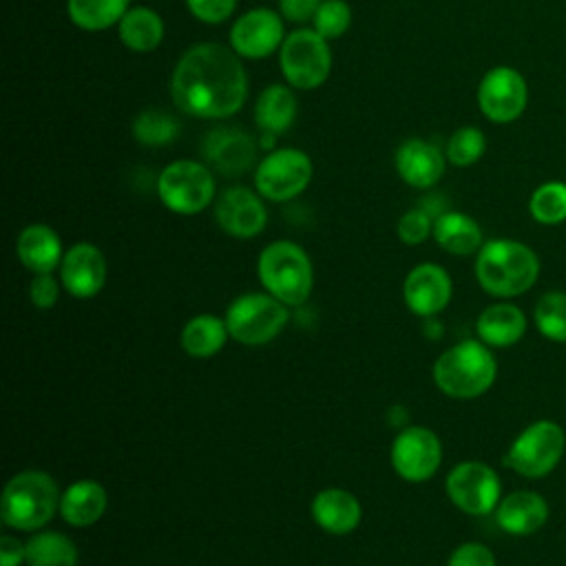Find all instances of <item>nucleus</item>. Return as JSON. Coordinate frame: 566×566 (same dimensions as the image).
Returning a JSON list of instances; mask_svg holds the SVG:
<instances>
[{
	"label": "nucleus",
	"instance_id": "obj_12",
	"mask_svg": "<svg viewBox=\"0 0 566 566\" xmlns=\"http://www.w3.org/2000/svg\"><path fill=\"white\" fill-rule=\"evenodd\" d=\"M389 462L405 482H427L438 473L442 464V442L429 427H402L391 442Z\"/></svg>",
	"mask_w": 566,
	"mask_h": 566
},
{
	"label": "nucleus",
	"instance_id": "obj_25",
	"mask_svg": "<svg viewBox=\"0 0 566 566\" xmlns=\"http://www.w3.org/2000/svg\"><path fill=\"white\" fill-rule=\"evenodd\" d=\"M433 239L444 252L453 256L478 254L484 245L480 223L458 210H444L433 219Z\"/></svg>",
	"mask_w": 566,
	"mask_h": 566
},
{
	"label": "nucleus",
	"instance_id": "obj_27",
	"mask_svg": "<svg viewBox=\"0 0 566 566\" xmlns=\"http://www.w3.org/2000/svg\"><path fill=\"white\" fill-rule=\"evenodd\" d=\"M296 119V97L285 84H270L254 104V122L263 135H281Z\"/></svg>",
	"mask_w": 566,
	"mask_h": 566
},
{
	"label": "nucleus",
	"instance_id": "obj_6",
	"mask_svg": "<svg viewBox=\"0 0 566 566\" xmlns=\"http://www.w3.org/2000/svg\"><path fill=\"white\" fill-rule=\"evenodd\" d=\"M223 318L232 340L248 347H261L272 343L285 329L290 307L265 290L245 292L230 301Z\"/></svg>",
	"mask_w": 566,
	"mask_h": 566
},
{
	"label": "nucleus",
	"instance_id": "obj_32",
	"mask_svg": "<svg viewBox=\"0 0 566 566\" xmlns=\"http://www.w3.org/2000/svg\"><path fill=\"white\" fill-rule=\"evenodd\" d=\"M533 323L544 338L553 343H566V292H544L535 303Z\"/></svg>",
	"mask_w": 566,
	"mask_h": 566
},
{
	"label": "nucleus",
	"instance_id": "obj_22",
	"mask_svg": "<svg viewBox=\"0 0 566 566\" xmlns=\"http://www.w3.org/2000/svg\"><path fill=\"white\" fill-rule=\"evenodd\" d=\"M526 327V314L511 301L486 305L475 321L478 338L491 349H506L517 345L524 338Z\"/></svg>",
	"mask_w": 566,
	"mask_h": 566
},
{
	"label": "nucleus",
	"instance_id": "obj_24",
	"mask_svg": "<svg viewBox=\"0 0 566 566\" xmlns=\"http://www.w3.org/2000/svg\"><path fill=\"white\" fill-rule=\"evenodd\" d=\"M15 254L18 261L31 272V274H42V272H53L60 268L64 250H62V239L60 234L46 226V223H29L22 228L15 241Z\"/></svg>",
	"mask_w": 566,
	"mask_h": 566
},
{
	"label": "nucleus",
	"instance_id": "obj_26",
	"mask_svg": "<svg viewBox=\"0 0 566 566\" xmlns=\"http://www.w3.org/2000/svg\"><path fill=\"white\" fill-rule=\"evenodd\" d=\"M230 338L226 318L214 314H197L186 321L179 334L181 349L192 358H212L217 356Z\"/></svg>",
	"mask_w": 566,
	"mask_h": 566
},
{
	"label": "nucleus",
	"instance_id": "obj_30",
	"mask_svg": "<svg viewBox=\"0 0 566 566\" xmlns=\"http://www.w3.org/2000/svg\"><path fill=\"white\" fill-rule=\"evenodd\" d=\"M128 11V0H66L71 22L84 31H102L117 24Z\"/></svg>",
	"mask_w": 566,
	"mask_h": 566
},
{
	"label": "nucleus",
	"instance_id": "obj_21",
	"mask_svg": "<svg viewBox=\"0 0 566 566\" xmlns=\"http://www.w3.org/2000/svg\"><path fill=\"white\" fill-rule=\"evenodd\" d=\"M310 513L314 524L329 535H347L356 531L363 520L358 497L340 486L321 489L310 504Z\"/></svg>",
	"mask_w": 566,
	"mask_h": 566
},
{
	"label": "nucleus",
	"instance_id": "obj_23",
	"mask_svg": "<svg viewBox=\"0 0 566 566\" xmlns=\"http://www.w3.org/2000/svg\"><path fill=\"white\" fill-rule=\"evenodd\" d=\"M108 509L106 489L91 478L71 482L60 497V517L73 528H88L97 524Z\"/></svg>",
	"mask_w": 566,
	"mask_h": 566
},
{
	"label": "nucleus",
	"instance_id": "obj_20",
	"mask_svg": "<svg viewBox=\"0 0 566 566\" xmlns=\"http://www.w3.org/2000/svg\"><path fill=\"white\" fill-rule=\"evenodd\" d=\"M201 153L214 170L223 175H241L252 166L256 146L252 137L239 128H214L203 137Z\"/></svg>",
	"mask_w": 566,
	"mask_h": 566
},
{
	"label": "nucleus",
	"instance_id": "obj_16",
	"mask_svg": "<svg viewBox=\"0 0 566 566\" xmlns=\"http://www.w3.org/2000/svg\"><path fill=\"white\" fill-rule=\"evenodd\" d=\"M108 276V263L104 252L88 241L73 243L60 263V283L75 298L97 296Z\"/></svg>",
	"mask_w": 566,
	"mask_h": 566
},
{
	"label": "nucleus",
	"instance_id": "obj_10",
	"mask_svg": "<svg viewBox=\"0 0 566 566\" xmlns=\"http://www.w3.org/2000/svg\"><path fill=\"white\" fill-rule=\"evenodd\" d=\"M444 491L458 511L484 517L491 515L502 500V480L491 464L464 460L447 473Z\"/></svg>",
	"mask_w": 566,
	"mask_h": 566
},
{
	"label": "nucleus",
	"instance_id": "obj_13",
	"mask_svg": "<svg viewBox=\"0 0 566 566\" xmlns=\"http://www.w3.org/2000/svg\"><path fill=\"white\" fill-rule=\"evenodd\" d=\"M528 102V86L524 75L513 66L489 69L478 84V106L493 124L515 122Z\"/></svg>",
	"mask_w": 566,
	"mask_h": 566
},
{
	"label": "nucleus",
	"instance_id": "obj_9",
	"mask_svg": "<svg viewBox=\"0 0 566 566\" xmlns=\"http://www.w3.org/2000/svg\"><path fill=\"white\" fill-rule=\"evenodd\" d=\"M157 195L170 212L197 214L214 199L212 170L195 159H177L159 172Z\"/></svg>",
	"mask_w": 566,
	"mask_h": 566
},
{
	"label": "nucleus",
	"instance_id": "obj_18",
	"mask_svg": "<svg viewBox=\"0 0 566 566\" xmlns=\"http://www.w3.org/2000/svg\"><path fill=\"white\" fill-rule=\"evenodd\" d=\"M548 515L551 509L546 497L531 489H517L502 495L497 509L493 511L497 528L515 537L537 533L548 522Z\"/></svg>",
	"mask_w": 566,
	"mask_h": 566
},
{
	"label": "nucleus",
	"instance_id": "obj_1",
	"mask_svg": "<svg viewBox=\"0 0 566 566\" xmlns=\"http://www.w3.org/2000/svg\"><path fill=\"white\" fill-rule=\"evenodd\" d=\"M170 95L179 111L192 117L223 119L241 111L248 97V75L232 49L201 42L177 60Z\"/></svg>",
	"mask_w": 566,
	"mask_h": 566
},
{
	"label": "nucleus",
	"instance_id": "obj_33",
	"mask_svg": "<svg viewBox=\"0 0 566 566\" xmlns=\"http://www.w3.org/2000/svg\"><path fill=\"white\" fill-rule=\"evenodd\" d=\"M177 119L164 111L146 108L133 122V135L142 146H166L177 137Z\"/></svg>",
	"mask_w": 566,
	"mask_h": 566
},
{
	"label": "nucleus",
	"instance_id": "obj_36",
	"mask_svg": "<svg viewBox=\"0 0 566 566\" xmlns=\"http://www.w3.org/2000/svg\"><path fill=\"white\" fill-rule=\"evenodd\" d=\"M396 232L405 245H420L429 239V234H433V217L420 206L411 208L400 214Z\"/></svg>",
	"mask_w": 566,
	"mask_h": 566
},
{
	"label": "nucleus",
	"instance_id": "obj_37",
	"mask_svg": "<svg viewBox=\"0 0 566 566\" xmlns=\"http://www.w3.org/2000/svg\"><path fill=\"white\" fill-rule=\"evenodd\" d=\"M447 566H497L495 553L482 542H464L453 548Z\"/></svg>",
	"mask_w": 566,
	"mask_h": 566
},
{
	"label": "nucleus",
	"instance_id": "obj_4",
	"mask_svg": "<svg viewBox=\"0 0 566 566\" xmlns=\"http://www.w3.org/2000/svg\"><path fill=\"white\" fill-rule=\"evenodd\" d=\"M62 491L51 473L24 469L9 478L0 497V517L7 528L35 533L60 513Z\"/></svg>",
	"mask_w": 566,
	"mask_h": 566
},
{
	"label": "nucleus",
	"instance_id": "obj_19",
	"mask_svg": "<svg viewBox=\"0 0 566 566\" xmlns=\"http://www.w3.org/2000/svg\"><path fill=\"white\" fill-rule=\"evenodd\" d=\"M447 168V155L431 142L411 137L396 150V170L400 179L418 190L436 186Z\"/></svg>",
	"mask_w": 566,
	"mask_h": 566
},
{
	"label": "nucleus",
	"instance_id": "obj_28",
	"mask_svg": "<svg viewBox=\"0 0 566 566\" xmlns=\"http://www.w3.org/2000/svg\"><path fill=\"white\" fill-rule=\"evenodd\" d=\"M119 40L135 53H148L164 40V20L150 7H133L117 22Z\"/></svg>",
	"mask_w": 566,
	"mask_h": 566
},
{
	"label": "nucleus",
	"instance_id": "obj_29",
	"mask_svg": "<svg viewBox=\"0 0 566 566\" xmlns=\"http://www.w3.org/2000/svg\"><path fill=\"white\" fill-rule=\"evenodd\" d=\"M75 542L60 531H35L27 539V566H77Z\"/></svg>",
	"mask_w": 566,
	"mask_h": 566
},
{
	"label": "nucleus",
	"instance_id": "obj_38",
	"mask_svg": "<svg viewBox=\"0 0 566 566\" xmlns=\"http://www.w3.org/2000/svg\"><path fill=\"white\" fill-rule=\"evenodd\" d=\"M60 298V283L53 272L33 274L29 281V301L38 310H51Z\"/></svg>",
	"mask_w": 566,
	"mask_h": 566
},
{
	"label": "nucleus",
	"instance_id": "obj_14",
	"mask_svg": "<svg viewBox=\"0 0 566 566\" xmlns=\"http://www.w3.org/2000/svg\"><path fill=\"white\" fill-rule=\"evenodd\" d=\"M283 15L279 11L256 7L239 15L230 29V49L239 57L261 60L279 51L283 44Z\"/></svg>",
	"mask_w": 566,
	"mask_h": 566
},
{
	"label": "nucleus",
	"instance_id": "obj_41",
	"mask_svg": "<svg viewBox=\"0 0 566 566\" xmlns=\"http://www.w3.org/2000/svg\"><path fill=\"white\" fill-rule=\"evenodd\" d=\"M27 564V542L2 535L0 537V566H22Z\"/></svg>",
	"mask_w": 566,
	"mask_h": 566
},
{
	"label": "nucleus",
	"instance_id": "obj_7",
	"mask_svg": "<svg viewBox=\"0 0 566 566\" xmlns=\"http://www.w3.org/2000/svg\"><path fill=\"white\" fill-rule=\"evenodd\" d=\"M566 451L564 427L555 420L542 418L526 424L509 444L504 464L526 480H542L551 475Z\"/></svg>",
	"mask_w": 566,
	"mask_h": 566
},
{
	"label": "nucleus",
	"instance_id": "obj_5",
	"mask_svg": "<svg viewBox=\"0 0 566 566\" xmlns=\"http://www.w3.org/2000/svg\"><path fill=\"white\" fill-rule=\"evenodd\" d=\"M256 276L265 292L287 307L303 305L314 290L310 254L294 241H272L256 259Z\"/></svg>",
	"mask_w": 566,
	"mask_h": 566
},
{
	"label": "nucleus",
	"instance_id": "obj_17",
	"mask_svg": "<svg viewBox=\"0 0 566 566\" xmlns=\"http://www.w3.org/2000/svg\"><path fill=\"white\" fill-rule=\"evenodd\" d=\"M214 219L219 228L237 239H252L263 232L268 210L263 197L245 186H232L214 201Z\"/></svg>",
	"mask_w": 566,
	"mask_h": 566
},
{
	"label": "nucleus",
	"instance_id": "obj_35",
	"mask_svg": "<svg viewBox=\"0 0 566 566\" xmlns=\"http://www.w3.org/2000/svg\"><path fill=\"white\" fill-rule=\"evenodd\" d=\"M314 31L325 40L340 38L352 24V7L345 0H323L312 18Z\"/></svg>",
	"mask_w": 566,
	"mask_h": 566
},
{
	"label": "nucleus",
	"instance_id": "obj_34",
	"mask_svg": "<svg viewBox=\"0 0 566 566\" xmlns=\"http://www.w3.org/2000/svg\"><path fill=\"white\" fill-rule=\"evenodd\" d=\"M484 150H486V137L475 126H462L453 130V135L447 139V146H444L447 161L458 168L473 166L475 161L482 159Z\"/></svg>",
	"mask_w": 566,
	"mask_h": 566
},
{
	"label": "nucleus",
	"instance_id": "obj_3",
	"mask_svg": "<svg viewBox=\"0 0 566 566\" xmlns=\"http://www.w3.org/2000/svg\"><path fill=\"white\" fill-rule=\"evenodd\" d=\"M436 387L453 400H473L486 394L497 378V360L480 338L447 347L431 367Z\"/></svg>",
	"mask_w": 566,
	"mask_h": 566
},
{
	"label": "nucleus",
	"instance_id": "obj_40",
	"mask_svg": "<svg viewBox=\"0 0 566 566\" xmlns=\"http://www.w3.org/2000/svg\"><path fill=\"white\" fill-rule=\"evenodd\" d=\"M323 0H279V13L290 22H307L314 18Z\"/></svg>",
	"mask_w": 566,
	"mask_h": 566
},
{
	"label": "nucleus",
	"instance_id": "obj_39",
	"mask_svg": "<svg viewBox=\"0 0 566 566\" xmlns=\"http://www.w3.org/2000/svg\"><path fill=\"white\" fill-rule=\"evenodd\" d=\"M186 7L199 22L221 24L234 13L237 0H186Z\"/></svg>",
	"mask_w": 566,
	"mask_h": 566
},
{
	"label": "nucleus",
	"instance_id": "obj_2",
	"mask_svg": "<svg viewBox=\"0 0 566 566\" xmlns=\"http://www.w3.org/2000/svg\"><path fill=\"white\" fill-rule=\"evenodd\" d=\"M475 279L480 287L500 301L528 292L539 276V256L535 250L515 239L484 241L475 254Z\"/></svg>",
	"mask_w": 566,
	"mask_h": 566
},
{
	"label": "nucleus",
	"instance_id": "obj_15",
	"mask_svg": "<svg viewBox=\"0 0 566 566\" xmlns=\"http://www.w3.org/2000/svg\"><path fill=\"white\" fill-rule=\"evenodd\" d=\"M453 296V281L438 263H418L402 281V301L407 310L420 318L438 316Z\"/></svg>",
	"mask_w": 566,
	"mask_h": 566
},
{
	"label": "nucleus",
	"instance_id": "obj_11",
	"mask_svg": "<svg viewBox=\"0 0 566 566\" xmlns=\"http://www.w3.org/2000/svg\"><path fill=\"white\" fill-rule=\"evenodd\" d=\"M312 159L298 148H279L265 155L254 172V188L268 201H290L312 179Z\"/></svg>",
	"mask_w": 566,
	"mask_h": 566
},
{
	"label": "nucleus",
	"instance_id": "obj_31",
	"mask_svg": "<svg viewBox=\"0 0 566 566\" xmlns=\"http://www.w3.org/2000/svg\"><path fill=\"white\" fill-rule=\"evenodd\" d=\"M528 214L539 226H559L566 221V184L564 181H544L539 184L528 199Z\"/></svg>",
	"mask_w": 566,
	"mask_h": 566
},
{
	"label": "nucleus",
	"instance_id": "obj_8",
	"mask_svg": "<svg viewBox=\"0 0 566 566\" xmlns=\"http://www.w3.org/2000/svg\"><path fill=\"white\" fill-rule=\"evenodd\" d=\"M279 66L292 88H318L332 69L329 40L314 29H296L285 35L279 49Z\"/></svg>",
	"mask_w": 566,
	"mask_h": 566
}]
</instances>
